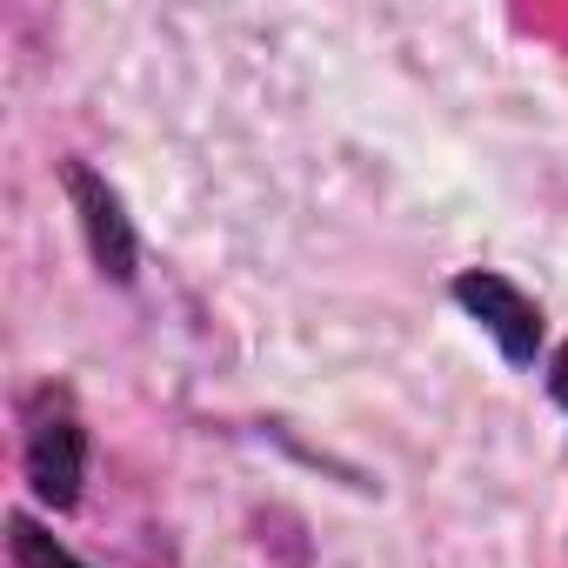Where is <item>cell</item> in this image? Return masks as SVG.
I'll use <instances>...</instances> for the list:
<instances>
[{"mask_svg":"<svg viewBox=\"0 0 568 568\" xmlns=\"http://www.w3.org/2000/svg\"><path fill=\"white\" fill-rule=\"evenodd\" d=\"M81 468H88V448H81V428L68 415H48L34 435H28V481L48 508H74L81 495Z\"/></svg>","mask_w":568,"mask_h":568,"instance_id":"cell-3","label":"cell"},{"mask_svg":"<svg viewBox=\"0 0 568 568\" xmlns=\"http://www.w3.org/2000/svg\"><path fill=\"white\" fill-rule=\"evenodd\" d=\"M68 194H74V207H81V227H88V247H94L101 274L128 281V274H134V234H128L121 194H114L94 168H81V161L68 168Z\"/></svg>","mask_w":568,"mask_h":568,"instance_id":"cell-2","label":"cell"},{"mask_svg":"<svg viewBox=\"0 0 568 568\" xmlns=\"http://www.w3.org/2000/svg\"><path fill=\"white\" fill-rule=\"evenodd\" d=\"M455 302L501 342L508 362H535L541 315H535V302L515 288V281H501V274H462V281H455Z\"/></svg>","mask_w":568,"mask_h":568,"instance_id":"cell-1","label":"cell"},{"mask_svg":"<svg viewBox=\"0 0 568 568\" xmlns=\"http://www.w3.org/2000/svg\"><path fill=\"white\" fill-rule=\"evenodd\" d=\"M555 402H561V408H568V348H561V355H555Z\"/></svg>","mask_w":568,"mask_h":568,"instance_id":"cell-5","label":"cell"},{"mask_svg":"<svg viewBox=\"0 0 568 568\" xmlns=\"http://www.w3.org/2000/svg\"><path fill=\"white\" fill-rule=\"evenodd\" d=\"M8 535H14V555H21V568H81L74 555H61V548H54V541H48L34 521H21V515H14V528H8Z\"/></svg>","mask_w":568,"mask_h":568,"instance_id":"cell-4","label":"cell"}]
</instances>
